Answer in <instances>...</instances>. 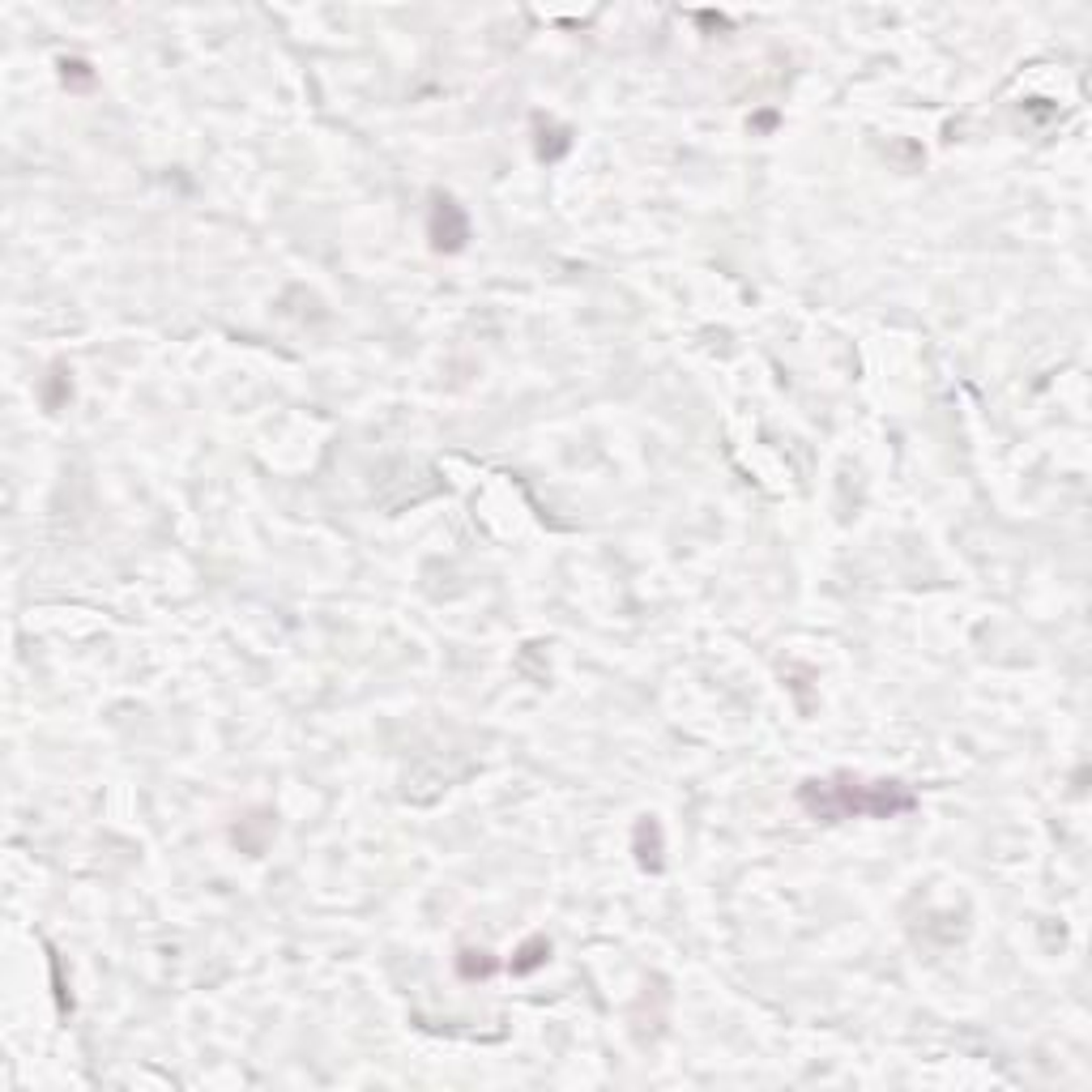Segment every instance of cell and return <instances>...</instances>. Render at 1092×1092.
Returning a JSON list of instances; mask_svg holds the SVG:
<instances>
[{
	"label": "cell",
	"mask_w": 1092,
	"mask_h": 1092,
	"mask_svg": "<svg viewBox=\"0 0 1092 1092\" xmlns=\"http://www.w3.org/2000/svg\"><path fill=\"white\" fill-rule=\"evenodd\" d=\"M632 854H636V862H641V871H649V875H658L662 867H666V841H662V824L654 815H641L636 819V828H632Z\"/></svg>",
	"instance_id": "3"
},
{
	"label": "cell",
	"mask_w": 1092,
	"mask_h": 1092,
	"mask_svg": "<svg viewBox=\"0 0 1092 1092\" xmlns=\"http://www.w3.org/2000/svg\"><path fill=\"white\" fill-rule=\"evenodd\" d=\"M427 239H431V252H444V257H452V252H461L470 244V218H465V209L457 205V196H448V192L431 196Z\"/></svg>",
	"instance_id": "2"
},
{
	"label": "cell",
	"mask_w": 1092,
	"mask_h": 1092,
	"mask_svg": "<svg viewBox=\"0 0 1092 1092\" xmlns=\"http://www.w3.org/2000/svg\"><path fill=\"white\" fill-rule=\"evenodd\" d=\"M538 159L543 163H559L563 154L572 150V129L568 124H555V120H538Z\"/></svg>",
	"instance_id": "4"
},
{
	"label": "cell",
	"mask_w": 1092,
	"mask_h": 1092,
	"mask_svg": "<svg viewBox=\"0 0 1092 1092\" xmlns=\"http://www.w3.org/2000/svg\"><path fill=\"white\" fill-rule=\"evenodd\" d=\"M773 124H777L773 111H764V116H756V129H773Z\"/></svg>",
	"instance_id": "9"
},
{
	"label": "cell",
	"mask_w": 1092,
	"mask_h": 1092,
	"mask_svg": "<svg viewBox=\"0 0 1092 1092\" xmlns=\"http://www.w3.org/2000/svg\"><path fill=\"white\" fill-rule=\"evenodd\" d=\"M546 960H550V939H546V934H530V939L517 947V956H513L508 969H513V977H530V973L543 969Z\"/></svg>",
	"instance_id": "5"
},
{
	"label": "cell",
	"mask_w": 1092,
	"mask_h": 1092,
	"mask_svg": "<svg viewBox=\"0 0 1092 1092\" xmlns=\"http://www.w3.org/2000/svg\"><path fill=\"white\" fill-rule=\"evenodd\" d=\"M917 789L892 777H858L832 773L811 777L798 786V806L819 824H845V819H897L917 811Z\"/></svg>",
	"instance_id": "1"
},
{
	"label": "cell",
	"mask_w": 1092,
	"mask_h": 1092,
	"mask_svg": "<svg viewBox=\"0 0 1092 1092\" xmlns=\"http://www.w3.org/2000/svg\"><path fill=\"white\" fill-rule=\"evenodd\" d=\"M68 393H73V380L64 376V367H52V380H48V389H44L48 410H61V402H68Z\"/></svg>",
	"instance_id": "8"
},
{
	"label": "cell",
	"mask_w": 1092,
	"mask_h": 1092,
	"mask_svg": "<svg viewBox=\"0 0 1092 1092\" xmlns=\"http://www.w3.org/2000/svg\"><path fill=\"white\" fill-rule=\"evenodd\" d=\"M500 964L491 960V952H482V947H461L457 952V973L465 977V982H474V977H491Z\"/></svg>",
	"instance_id": "6"
},
{
	"label": "cell",
	"mask_w": 1092,
	"mask_h": 1092,
	"mask_svg": "<svg viewBox=\"0 0 1092 1092\" xmlns=\"http://www.w3.org/2000/svg\"><path fill=\"white\" fill-rule=\"evenodd\" d=\"M61 77H64V86L68 90H90L94 86V73H90V64L86 61H61Z\"/></svg>",
	"instance_id": "7"
}]
</instances>
